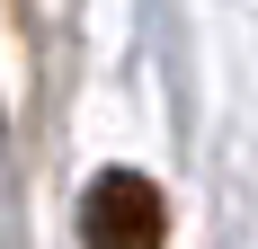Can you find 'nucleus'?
Instances as JSON below:
<instances>
[{"label":"nucleus","instance_id":"nucleus-1","mask_svg":"<svg viewBox=\"0 0 258 249\" xmlns=\"http://www.w3.org/2000/svg\"><path fill=\"white\" fill-rule=\"evenodd\" d=\"M169 240V205L143 169H98L80 205V249H160Z\"/></svg>","mask_w":258,"mask_h":249}]
</instances>
